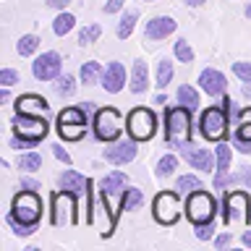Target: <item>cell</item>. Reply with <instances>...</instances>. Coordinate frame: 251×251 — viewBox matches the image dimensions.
Wrapping results in <instances>:
<instances>
[{
  "label": "cell",
  "instance_id": "obj_1",
  "mask_svg": "<svg viewBox=\"0 0 251 251\" xmlns=\"http://www.w3.org/2000/svg\"><path fill=\"white\" fill-rule=\"evenodd\" d=\"M191 113L194 110H188L183 105L165 110V144L168 147H173V149L191 147V133H194Z\"/></svg>",
  "mask_w": 251,
  "mask_h": 251
},
{
  "label": "cell",
  "instance_id": "obj_2",
  "mask_svg": "<svg viewBox=\"0 0 251 251\" xmlns=\"http://www.w3.org/2000/svg\"><path fill=\"white\" fill-rule=\"evenodd\" d=\"M42 212H45L42 196H39L37 191H29V188H21V191L13 196L8 217L16 220V223H21V225H39Z\"/></svg>",
  "mask_w": 251,
  "mask_h": 251
},
{
  "label": "cell",
  "instance_id": "obj_3",
  "mask_svg": "<svg viewBox=\"0 0 251 251\" xmlns=\"http://www.w3.org/2000/svg\"><path fill=\"white\" fill-rule=\"evenodd\" d=\"M92 128H94V139H97V141L113 144V141L121 139V133L126 128V121H123L121 110H115V107H100L97 113H94Z\"/></svg>",
  "mask_w": 251,
  "mask_h": 251
},
{
  "label": "cell",
  "instance_id": "obj_4",
  "mask_svg": "<svg viewBox=\"0 0 251 251\" xmlns=\"http://www.w3.org/2000/svg\"><path fill=\"white\" fill-rule=\"evenodd\" d=\"M11 128H13V136H19V139H24V141H29L31 147H37L39 141L47 136V131H50V123H47L42 115L16 113L13 121H11Z\"/></svg>",
  "mask_w": 251,
  "mask_h": 251
},
{
  "label": "cell",
  "instance_id": "obj_5",
  "mask_svg": "<svg viewBox=\"0 0 251 251\" xmlns=\"http://www.w3.org/2000/svg\"><path fill=\"white\" fill-rule=\"evenodd\" d=\"M215 215H217V201H215V196H212L209 191L199 188V191L186 194V217L191 220L194 225L212 223Z\"/></svg>",
  "mask_w": 251,
  "mask_h": 251
},
{
  "label": "cell",
  "instance_id": "obj_6",
  "mask_svg": "<svg viewBox=\"0 0 251 251\" xmlns=\"http://www.w3.org/2000/svg\"><path fill=\"white\" fill-rule=\"evenodd\" d=\"M227 126H230V118H227L225 107L220 105H209L207 110H201L199 115V131L207 141H223L227 136Z\"/></svg>",
  "mask_w": 251,
  "mask_h": 251
},
{
  "label": "cell",
  "instance_id": "obj_7",
  "mask_svg": "<svg viewBox=\"0 0 251 251\" xmlns=\"http://www.w3.org/2000/svg\"><path fill=\"white\" fill-rule=\"evenodd\" d=\"M126 131L136 141H149L157 133V115L149 107H133L126 115Z\"/></svg>",
  "mask_w": 251,
  "mask_h": 251
},
{
  "label": "cell",
  "instance_id": "obj_8",
  "mask_svg": "<svg viewBox=\"0 0 251 251\" xmlns=\"http://www.w3.org/2000/svg\"><path fill=\"white\" fill-rule=\"evenodd\" d=\"M52 225H76L78 223V199L74 191H58L52 194V209H50Z\"/></svg>",
  "mask_w": 251,
  "mask_h": 251
},
{
  "label": "cell",
  "instance_id": "obj_9",
  "mask_svg": "<svg viewBox=\"0 0 251 251\" xmlns=\"http://www.w3.org/2000/svg\"><path fill=\"white\" fill-rule=\"evenodd\" d=\"M249 209H251V199H249L246 191H227L223 196V217H225V225L249 223Z\"/></svg>",
  "mask_w": 251,
  "mask_h": 251
},
{
  "label": "cell",
  "instance_id": "obj_10",
  "mask_svg": "<svg viewBox=\"0 0 251 251\" xmlns=\"http://www.w3.org/2000/svg\"><path fill=\"white\" fill-rule=\"evenodd\" d=\"M152 215L160 225H176L180 217L178 191H160L152 201Z\"/></svg>",
  "mask_w": 251,
  "mask_h": 251
},
{
  "label": "cell",
  "instance_id": "obj_11",
  "mask_svg": "<svg viewBox=\"0 0 251 251\" xmlns=\"http://www.w3.org/2000/svg\"><path fill=\"white\" fill-rule=\"evenodd\" d=\"M60 68H63V60L55 50L37 55L34 63H31V74H34V78H39V81H52V78H58Z\"/></svg>",
  "mask_w": 251,
  "mask_h": 251
},
{
  "label": "cell",
  "instance_id": "obj_12",
  "mask_svg": "<svg viewBox=\"0 0 251 251\" xmlns=\"http://www.w3.org/2000/svg\"><path fill=\"white\" fill-rule=\"evenodd\" d=\"M136 144H139L136 139H118L110 147H105V160L113 165H126V162L136 160V152H139Z\"/></svg>",
  "mask_w": 251,
  "mask_h": 251
},
{
  "label": "cell",
  "instance_id": "obj_13",
  "mask_svg": "<svg viewBox=\"0 0 251 251\" xmlns=\"http://www.w3.org/2000/svg\"><path fill=\"white\" fill-rule=\"evenodd\" d=\"M176 29H178V21L173 19V16H152L144 26V39L160 42V39H168Z\"/></svg>",
  "mask_w": 251,
  "mask_h": 251
},
{
  "label": "cell",
  "instance_id": "obj_14",
  "mask_svg": "<svg viewBox=\"0 0 251 251\" xmlns=\"http://www.w3.org/2000/svg\"><path fill=\"white\" fill-rule=\"evenodd\" d=\"M199 86H201L204 94H209V97H225L227 78L220 74L217 68H204L199 74Z\"/></svg>",
  "mask_w": 251,
  "mask_h": 251
},
{
  "label": "cell",
  "instance_id": "obj_15",
  "mask_svg": "<svg viewBox=\"0 0 251 251\" xmlns=\"http://www.w3.org/2000/svg\"><path fill=\"white\" fill-rule=\"evenodd\" d=\"M183 160L191 165V168L201 170V173L217 170V157L212 154L209 149H191V147H186V149H183Z\"/></svg>",
  "mask_w": 251,
  "mask_h": 251
},
{
  "label": "cell",
  "instance_id": "obj_16",
  "mask_svg": "<svg viewBox=\"0 0 251 251\" xmlns=\"http://www.w3.org/2000/svg\"><path fill=\"white\" fill-rule=\"evenodd\" d=\"M102 86H105V92L110 94H118L126 86V66L123 63H107L105 66V74H102Z\"/></svg>",
  "mask_w": 251,
  "mask_h": 251
},
{
  "label": "cell",
  "instance_id": "obj_17",
  "mask_svg": "<svg viewBox=\"0 0 251 251\" xmlns=\"http://www.w3.org/2000/svg\"><path fill=\"white\" fill-rule=\"evenodd\" d=\"M47 110H50V102L45 97H39V94L29 92V94H21L19 100H16V113H26V115H45Z\"/></svg>",
  "mask_w": 251,
  "mask_h": 251
},
{
  "label": "cell",
  "instance_id": "obj_18",
  "mask_svg": "<svg viewBox=\"0 0 251 251\" xmlns=\"http://www.w3.org/2000/svg\"><path fill=\"white\" fill-rule=\"evenodd\" d=\"M126 186H128V176H126V173H121V170H115V173H107V176L100 180V194L110 199V196L123 194Z\"/></svg>",
  "mask_w": 251,
  "mask_h": 251
},
{
  "label": "cell",
  "instance_id": "obj_19",
  "mask_svg": "<svg viewBox=\"0 0 251 251\" xmlns=\"http://www.w3.org/2000/svg\"><path fill=\"white\" fill-rule=\"evenodd\" d=\"M86 183H89V178H84L81 173H76V170H66L58 176V186L66 188V191H74V194H84Z\"/></svg>",
  "mask_w": 251,
  "mask_h": 251
},
{
  "label": "cell",
  "instance_id": "obj_20",
  "mask_svg": "<svg viewBox=\"0 0 251 251\" xmlns=\"http://www.w3.org/2000/svg\"><path fill=\"white\" fill-rule=\"evenodd\" d=\"M131 92L133 94H141V92H147V86H149V68H147V63L144 60H133V68H131Z\"/></svg>",
  "mask_w": 251,
  "mask_h": 251
},
{
  "label": "cell",
  "instance_id": "obj_21",
  "mask_svg": "<svg viewBox=\"0 0 251 251\" xmlns=\"http://www.w3.org/2000/svg\"><path fill=\"white\" fill-rule=\"evenodd\" d=\"M136 21H139V11H136V8H128V11L121 16V21H118V29H115L118 39H128V37L133 34Z\"/></svg>",
  "mask_w": 251,
  "mask_h": 251
},
{
  "label": "cell",
  "instance_id": "obj_22",
  "mask_svg": "<svg viewBox=\"0 0 251 251\" xmlns=\"http://www.w3.org/2000/svg\"><path fill=\"white\" fill-rule=\"evenodd\" d=\"M102 74H105V68H102L97 60H86L84 66H81V74H78V78H81L84 86H92V84L102 81Z\"/></svg>",
  "mask_w": 251,
  "mask_h": 251
},
{
  "label": "cell",
  "instance_id": "obj_23",
  "mask_svg": "<svg viewBox=\"0 0 251 251\" xmlns=\"http://www.w3.org/2000/svg\"><path fill=\"white\" fill-rule=\"evenodd\" d=\"M58 123H89V113L81 105H71L58 113Z\"/></svg>",
  "mask_w": 251,
  "mask_h": 251
},
{
  "label": "cell",
  "instance_id": "obj_24",
  "mask_svg": "<svg viewBox=\"0 0 251 251\" xmlns=\"http://www.w3.org/2000/svg\"><path fill=\"white\" fill-rule=\"evenodd\" d=\"M58 133L63 141H78L86 136V123H58Z\"/></svg>",
  "mask_w": 251,
  "mask_h": 251
},
{
  "label": "cell",
  "instance_id": "obj_25",
  "mask_svg": "<svg viewBox=\"0 0 251 251\" xmlns=\"http://www.w3.org/2000/svg\"><path fill=\"white\" fill-rule=\"evenodd\" d=\"M74 26H76V16L74 13H66V11H60L58 16H55V21H52L55 37H66L68 31H74Z\"/></svg>",
  "mask_w": 251,
  "mask_h": 251
},
{
  "label": "cell",
  "instance_id": "obj_26",
  "mask_svg": "<svg viewBox=\"0 0 251 251\" xmlns=\"http://www.w3.org/2000/svg\"><path fill=\"white\" fill-rule=\"evenodd\" d=\"M144 204V194L139 188H126L121 194V212H131V209H139Z\"/></svg>",
  "mask_w": 251,
  "mask_h": 251
},
{
  "label": "cell",
  "instance_id": "obj_27",
  "mask_svg": "<svg viewBox=\"0 0 251 251\" xmlns=\"http://www.w3.org/2000/svg\"><path fill=\"white\" fill-rule=\"evenodd\" d=\"M178 105H183L188 110H196V107H199V92H196L191 84L178 86Z\"/></svg>",
  "mask_w": 251,
  "mask_h": 251
},
{
  "label": "cell",
  "instance_id": "obj_28",
  "mask_svg": "<svg viewBox=\"0 0 251 251\" xmlns=\"http://www.w3.org/2000/svg\"><path fill=\"white\" fill-rule=\"evenodd\" d=\"M215 157H217V173H227V170H230V162H233V149L230 147L223 144V141H217Z\"/></svg>",
  "mask_w": 251,
  "mask_h": 251
},
{
  "label": "cell",
  "instance_id": "obj_29",
  "mask_svg": "<svg viewBox=\"0 0 251 251\" xmlns=\"http://www.w3.org/2000/svg\"><path fill=\"white\" fill-rule=\"evenodd\" d=\"M39 50V37L37 34H24L19 42H16V52L21 55V58H29V55H34Z\"/></svg>",
  "mask_w": 251,
  "mask_h": 251
},
{
  "label": "cell",
  "instance_id": "obj_30",
  "mask_svg": "<svg viewBox=\"0 0 251 251\" xmlns=\"http://www.w3.org/2000/svg\"><path fill=\"white\" fill-rule=\"evenodd\" d=\"M55 92H58V97H74V92H76V78L71 76V74H63L55 78Z\"/></svg>",
  "mask_w": 251,
  "mask_h": 251
},
{
  "label": "cell",
  "instance_id": "obj_31",
  "mask_svg": "<svg viewBox=\"0 0 251 251\" xmlns=\"http://www.w3.org/2000/svg\"><path fill=\"white\" fill-rule=\"evenodd\" d=\"M199 188H204V183H201V178L199 176H180L178 180H176V191H180V194H191V191H199Z\"/></svg>",
  "mask_w": 251,
  "mask_h": 251
},
{
  "label": "cell",
  "instance_id": "obj_32",
  "mask_svg": "<svg viewBox=\"0 0 251 251\" xmlns=\"http://www.w3.org/2000/svg\"><path fill=\"white\" fill-rule=\"evenodd\" d=\"M173 76H176V68H173L170 60H160V63H157V86H160V89H165V86L173 81Z\"/></svg>",
  "mask_w": 251,
  "mask_h": 251
},
{
  "label": "cell",
  "instance_id": "obj_33",
  "mask_svg": "<svg viewBox=\"0 0 251 251\" xmlns=\"http://www.w3.org/2000/svg\"><path fill=\"white\" fill-rule=\"evenodd\" d=\"M19 168L24 173H37L39 168H42V154L39 152H26L19 157Z\"/></svg>",
  "mask_w": 251,
  "mask_h": 251
},
{
  "label": "cell",
  "instance_id": "obj_34",
  "mask_svg": "<svg viewBox=\"0 0 251 251\" xmlns=\"http://www.w3.org/2000/svg\"><path fill=\"white\" fill-rule=\"evenodd\" d=\"M176 168H178V157L176 154H165V157H160L154 173H157V178H168V176L176 173Z\"/></svg>",
  "mask_w": 251,
  "mask_h": 251
},
{
  "label": "cell",
  "instance_id": "obj_35",
  "mask_svg": "<svg viewBox=\"0 0 251 251\" xmlns=\"http://www.w3.org/2000/svg\"><path fill=\"white\" fill-rule=\"evenodd\" d=\"M173 50H176V58L180 63H186V66H188V63H194V47L188 45V39H183V37L176 39V47H173Z\"/></svg>",
  "mask_w": 251,
  "mask_h": 251
},
{
  "label": "cell",
  "instance_id": "obj_36",
  "mask_svg": "<svg viewBox=\"0 0 251 251\" xmlns=\"http://www.w3.org/2000/svg\"><path fill=\"white\" fill-rule=\"evenodd\" d=\"M102 34V26L100 24H92V26H84L81 31H78V45L86 47V45H92V42H97Z\"/></svg>",
  "mask_w": 251,
  "mask_h": 251
},
{
  "label": "cell",
  "instance_id": "obj_37",
  "mask_svg": "<svg viewBox=\"0 0 251 251\" xmlns=\"http://www.w3.org/2000/svg\"><path fill=\"white\" fill-rule=\"evenodd\" d=\"M5 223H8V227H11L16 235H21V238H26V235L37 233V227H39V225H21V223H16V220H11V217H5Z\"/></svg>",
  "mask_w": 251,
  "mask_h": 251
},
{
  "label": "cell",
  "instance_id": "obj_38",
  "mask_svg": "<svg viewBox=\"0 0 251 251\" xmlns=\"http://www.w3.org/2000/svg\"><path fill=\"white\" fill-rule=\"evenodd\" d=\"M230 186H246L251 188V168H241L238 173L230 176Z\"/></svg>",
  "mask_w": 251,
  "mask_h": 251
},
{
  "label": "cell",
  "instance_id": "obj_39",
  "mask_svg": "<svg viewBox=\"0 0 251 251\" xmlns=\"http://www.w3.org/2000/svg\"><path fill=\"white\" fill-rule=\"evenodd\" d=\"M215 220H212V223H201V225H194V233H196V238L199 241H209L212 235H215Z\"/></svg>",
  "mask_w": 251,
  "mask_h": 251
},
{
  "label": "cell",
  "instance_id": "obj_40",
  "mask_svg": "<svg viewBox=\"0 0 251 251\" xmlns=\"http://www.w3.org/2000/svg\"><path fill=\"white\" fill-rule=\"evenodd\" d=\"M19 81H21V74L16 68H3V71H0V84H3V86H13Z\"/></svg>",
  "mask_w": 251,
  "mask_h": 251
},
{
  "label": "cell",
  "instance_id": "obj_41",
  "mask_svg": "<svg viewBox=\"0 0 251 251\" xmlns=\"http://www.w3.org/2000/svg\"><path fill=\"white\" fill-rule=\"evenodd\" d=\"M233 74L238 76L243 84H249V81H251V63H243V60L233 63Z\"/></svg>",
  "mask_w": 251,
  "mask_h": 251
},
{
  "label": "cell",
  "instance_id": "obj_42",
  "mask_svg": "<svg viewBox=\"0 0 251 251\" xmlns=\"http://www.w3.org/2000/svg\"><path fill=\"white\" fill-rule=\"evenodd\" d=\"M223 107H225V113H227V118H230V121H235V123H238V113H241V110H238V105H235V102H233L230 97H225V102H223Z\"/></svg>",
  "mask_w": 251,
  "mask_h": 251
},
{
  "label": "cell",
  "instance_id": "obj_43",
  "mask_svg": "<svg viewBox=\"0 0 251 251\" xmlns=\"http://www.w3.org/2000/svg\"><path fill=\"white\" fill-rule=\"evenodd\" d=\"M123 5H126V0H107V3L102 5V11H105L107 16H113V13H121Z\"/></svg>",
  "mask_w": 251,
  "mask_h": 251
},
{
  "label": "cell",
  "instance_id": "obj_44",
  "mask_svg": "<svg viewBox=\"0 0 251 251\" xmlns=\"http://www.w3.org/2000/svg\"><path fill=\"white\" fill-rule=\"evenodd\" d=\"M233 136L243 139V141H251V123H238V128H235Z\"/></svg>",
  "mask_w": 251,
  "mask_h": 251
},
{
  "label": "cell",
  "instance_id": "obj_45",
  "mask_svg": "<svg viewBox=\"0 0 251 251\" xmlns=\"http://www.w3.org/2000/svg\"><path fill=\"white\" fill-rule=\"evenodd\" d=\"M52 154L58 157V160H60L63 165H68V168H71V154H68V152H66V149H63L60 144H52Z\"/></svg>",
  "mask_w": 251,
  "mask_h": 251
},
{
  "label": "cell",
  "instance_id": "obj_46",
  "mask_svg": "<svg viewBox=\"0 0 251 251\" xmlns=\"http://www.w3.org/2000/svg\"><path fill=\"white\" fill-rule=\"evenodd\" d=\"M230 243H233V235L230 233H220L217 238H215V246L217 249H225V246H230Z\"/></svg>",
  "mask_w": 251,
  "mask_h": 251
},
{
  "label": "cell",
  "instance_id": "obj_47",
  "mask_svg": "<svg viewBox=\"0 0 251 251\" xmlns=\"http://www.w3.org/2000/svg\"><path fill=\"white\" fill-rule=\"evenodd\" d=\"M233 147L238 149V152H243V154H251V141H243V139L233 136Z\"/></svg>",
  "mask_w": 251,
  "mask_h": 251
},
{
  "label": "cell",
  "instance_id": "obj_48",
  "mask_svg": "<svg viewBox=\"0 0 251 251\" xmlns=\"http://www.w3.org/2000/svg\"><path fill=\"white\" fill-rule=\"evenodd\" d=\"M8 147H11V149H26L31 144H29V141H24V139H19V136H13L11 141H8Z\"/></svg>",
  "mask_w": 251,
  "mask_h": 251
},
{
  "label": "cell",
  "instance_id": "obj_49",
  "mask_svg": "<svg viewBox=\"0 0 251 251\" xmlns=\"http://www.w3.org/2000/svg\"><path fill=\"white\" fill-rule=\"evenodd\" d=\"M21 188H29V191H37V188H42V186H39L34 178H21Z\"/></svg>",
  "mask_w": 251,
  "mask_h": 251
},
{
  "label": "cell",
  "instance_id": "obj_50",
  "mask_svg": "<svg viewBox=\"0 0 251 251\" xmlns=\"http://www.w3.org/2000/svg\"><path fill=\"white\" fill-rule=\"evenodd\" d=\"M238 123H251V107H243L238 113ZM235 123V126H238Z\"/></svg>",
  "mask_w": 251,
  "mask_h": 251
},
{
  "label": "cell",
  "instance_id": "obj_51",
  "mask_svg": "<svg viewBox=\"0 0 251 251\" xmlns=\"http://www.w3.org/2000/svg\"><path fill=\"white\" fill-rule=\"evenodd\" d=\"M45 3L50 5V8H58V11H63V8H66L71 0H45Z\"/></svg>",
  "mask_w": 251,
  "mask_h": 251
},
{
  "label": "cell",
  "instance_id": "obj_52",
  "mask_svg": "<svg viewBox=\"0 0 251 251\" xmlns=\"http://www.w3.org/2000/svg\"><path fill=\"white\" fill-rule=\"evenodd\" d=\"M8 89H11V86H3V89H0V102H3V105H5V102H11V92H8Z\"/></svg>",
  "mask_w": 251,
  "mask_h": 251
},
{
  "label": "cell",
  "instance_id": "obj_53",
  "mask_svg": "<svg viewBox=\"0 0 251 251\" xmlns=\"http://www.w3.org/2000/svg\"><path fill=\"white\" fill-rule=\"evenodd\" d=\"M241 243H243L246 249H251V230H246V233L241 235Z\"/></svg>",
  "mask_w": 251,
  "mask_h": 251
},
{
  "label": "cell",
  "instance_id": "obj_54",
  "mask_svg": "<svg viewBox=\"0 0 251 251\" xmlns=\"http://www.w3.org/2000/svg\"><path fill=\"white\" fill-rule=\"evenodd\" d=\"M183 3H186V5H191V8H199V5L207 3V0H183Z\"/></svg>",
  "mask_w": 251,
  "mask_h": 251
},
{
  "label": "cell",
  "instance_id": "obj_55",
  "mask_svg": "<svg viewBox=\"0 0 251 251\" xmlns=\"http://www.w3.org/2000/svg\"><path fill=\"white\" fill-rule=\"evenodd\" d=\"M165 102H168V97H165V94H157V97H154V105H165Z\"/></svg>",
  "mask_w": 251,
  "mask_h": 251
},
{
  "label": "cell",
  "instance_id": "obj_56",
  "mask_svg": "<svg viewBox=\"0 0 251 251\" xmlns=\"http://www.w3.org/2000/svg\"><path fill=\"white\" fill-rule=\"evenodd\" d=\"M243 97H251V81L243 84Z\"/></svg>",
  "mask_w": 251,
  "mask_h": 251
},
{
  "label": "cell",
  "instance_id": "obj_57",
  "mask_svg": "<svg viewBox=\"0 0 251 251\" xmlns=\"http://www.w3.org/2000/svg\"><path fill=\"white\" fill-rule=\"evenodd\" d=\"M243 13H246V19H251V3L246 5V11H243Z\"/></svg>",
  "mask_w": 251,
  "mask_h": 251
},
{
  "label": "cell",
  "instance_id": "obj_58",
  "mask_svg": "<svg viewBox=\"0 0 251 251\" xmlns=\"http://www.w3.org/2000/svg\"><path fill=\"white\" fill-rule=\"evenodd\" d=\"M147 3H154V0H147Z\"/></svg>",
  "mask_w": 251,
  "mask_h": 251
}]
</instances>
